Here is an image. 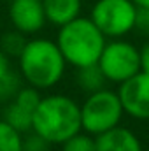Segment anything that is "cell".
I'll return each instance as SVG.
<instances>
[{"label": "cell", "instance_id": "1", "mask_svg": "<svg viewBox=\"0 0 149 151\" xmlns=\"http://www.w3.org/2000/svg\"><path fill=\"white\" fill-rule=\"evenodd\" d=\"M18 69L27 84L37 90H49L63 79L67 62L56 40L40 37L27 40L18 56Z\"/></svg>", "mask_w": 149, "mask_h": 151}, {"label": "cell", "instance_id": "2", "mask_svg": "<svg viewBox=\"0 0 149 151\" xmlns=\"http://www.w3.org/2000/svg\"><path fill=\"white\" fill-rule=\"evenodd\" d=\"M81 130V106L74 99L62 93L40 97L34 113L32 132L51 144H62Z\"/></svg>", "mask_w": 149, "mask_h": 151}, {"label": "cell", "instance_id": "3", "mask_svg": "<svg viewBox=\"0 0 149 151\" xmlns=\"http://www.w3.org/2000/svg\"><path fill=\"white\" fill-rule=\"evenodd\" d=\"M56 44L67 62L75 69L98 63V58L107 44V37L98 30L91 18L77 16L60 27Z\"/></svg>", "mask_w": 149, "mask_h": 151}, {"label": "cell", "instance_id": "4", "mask_svg": "<svg viewBox=\"0 0 149 151\" xmlns=\"http://www.w3.org/2000/svg\"><path fill=\"white\" fill-rule=\"evenodd\" d=\"M125 109L117 91L107 88L88 93L86 100L81 104V123L82 130L93 137L121 125Z\"/></svg>", "mask_w": 149, "mask_h": 151}, {"label": "cell", "instance_id": "5", "mask_svg": "<svg viewBox=\"0 0 149 151\" xmlns=\"http://www.w3.org/2000/svg\"><path fill=\"white\" fill-rule=\"evenodd\" d=\"M137 11L132 0H97L90 18L107 39H123L135 28Z\"/></svg>", "mask_w": 149, "mask_h": 151}, {"label": "cell", "instance_id": "6", "mask_svg": "<svg viewBox=\"0 0 149 151\" xmlns=\"http://www.w3.org/2000/svg\"><path fill=\"white\" fill-rule=\"evenodd\" d=\"M98 67L109 83L121 84L140 72V53L125 39H111L104 46Z\"/></svg>", "mask_w": 149, "mask_h": 151}, {"label": "cell", "instance_id": "7", "mask_svg": "<svg viewBox=\"0 0 149 151\" xmlns=\"http://www.w3.org/2000/svg\"><path fill=\"white\" fill-rule=\"evenodd\" d=\"M117 95L121 99L125 114L140 121L149 119V72L140 70L128 81L121 83Z\"/></svg>", "mask_w": 149, "mask_h": 151}, {"label": "cell", "instance_id": "8", "mask_svg": "<svg viewBox=\"0 0 149 151\" xmlns=\"http://www.w3.org/2000/svg\"><path fill=\"white\" fill-rule=\"evenodd\" d=\"M40 100V93L34 86H21L19 91L7 102L4 109V119L12 125L16 130L30 132L32 130V121H34V113Z\"/></svg>", "mask_w": 149, "mask_h": 151}, {"label": "cell", "instance_id": "9", "mask_svg": "<svg viewBox=\"0 0 149 151\" xmlns=\"http://www.w3.org/2000/svg\"><path fill=\"white\" fill-rule=\"evenodd\" d=\"M9 19L14 30L25 35L37 34L47 23L42 0H12L9 5Z\"/></svg>", "mask_w": 149, "mask_h": 151}, {"label": "cell", "instance_id": "10", "mask_svg": "<svg viewBox=\"0 0 149 151\" xmlns=\"http://www.w3.org/2000/svg\"><path fill=\"white\" fill-rule=\"evenodd\" d=\"M97 151H144L140 139L126 127H114L95 137Z\"/></svg>", "mask_w": 149, "mask_h": 151}, {"label": "cell", "instance_id": "11", "mask_svg": "<svg viewBox=\"0 0 149 151\" xmlns=\"http://www.w3.org/2000/svg\"><path fill=\"white\" fill-rule=\"evenodd\" d=\"M46 19L51 25L63 27L81 14L82 0H42Z\"/></svg>", "mask_w": 149, "mask_h": 151}, {"label": "cell", "instance_id": "12", "mask_svg": "<svg viewBox=\"0 0 149 151\" xmlns=\"http://www.w3.org/2000/svg\"><path fill=\"white\" fill-rule=\"evenodd\" d=\"M21 74L19 69L12 67L11 56H7L0 49V104L9 102L21 88Z\"/></svg>", "mask_w": 149, "mask_h": 151}, {"label": "cell", "instance_id": "13", "mask_svg": "<svg viewBox=\"0 0 149 151\" xmlns=\"http://www.w3.org/2000/svg\"><path fill=\"white\" fill-rule=\"evenodd\" d=\"M75 81L82 88V91H86V93H93L97 90H102V88H105V83H107V79H105L104 72L100 70L98 63L77 69Z\"/></svg>", "mask_w": 149, "mask_h": 151}, {"label": "cell", "instance_id": "14", "mask_svg": "<svg viewBox=\"0 0 149 151\" xmlns=\"http://www.w3.org/2000/svg\"><path fill=\"white\" fill-rule=\"evenodd\" d=\"M23 134L9 125L4 118L0 119V151H23Z\"/></svg>", "mask_w": 149, "mask_h": 151}, {"label": "cell", "instance_id": "15", "mask_svg": "<svg viewBox=\"0 0 149 151\" xmlns=\"http://www.w3.org/2000/svg\"><path fill=\"white\" fill-rule=\"evenodd\" d=\"M27 44V39H25V34L18 32V30H11V32H5L2 39H0V49L11 56V58H18L23 51Z\"/></svg>", "mask_w": 149, "mask_h": 151}, {"label": "cell", "instance_id": "16", "mask_svg": "<svg viewBox=\"0 0 149 151\" xmlns=\"http://www.w3.org/2000/svg\"><path fill=\"white\" fill-rule=\"evenodd\" d=\"M62 151H97V141L91 134L81 130L60 144Z\"/></svg>", "mask_w": 149, "mask_h": 151}, {"label": "cell", "instance_id": "17", "mask_svg": "<svg viewBox=\"0 0 149 151\" xmlns=\"http://www.w3.org/2000/svg\"><path fill=\"white\" fill-rule=\"evenodd\" d=\"M49 146L51 142H47L44 137H40L35 132L23 139V151H49Z\"/></svg>", "mask_w": 149, "mask_h": 151}, {"label": "cell", "instance_id": "18", "mask_svg": "<svg viewBox=\"0 0 149 151\" xmlns=\"http://www.w3.org/2000/svg\"><path fill=\"white\" fill-rule=\"evenodd\" d=\"M135 28L149 34V7H139L137 11V25Z\"/></svg>", "mask_w": 149, "mask_h": 151}, {"label": "cell", "instance_id": "19", "mask_svg": "<svg viewBox=\"0 0 149 151\" xmlns=\"http://www.w3.org/2000/svg\"><path fill=\"white\" fill-rule=\"evenodd\" d=\"M139 53H140V70L149 72V42H146L139 49Z\"/></svg>", "mask_w": 149, "mask_h": 151}, {"label": "cell", "instance_id": "20", "mask_svg": "<svg viewBox=\"0 0 149 151\" xmlns=\"http://www.w3.org/2000/svg\"><path fill=\"white\" fill-rule=\"evenodd\" d=\"M137 7H149V0H132Z\"/></svg>", "mask_w": 149, "mask_h": 151}]
</instances>
